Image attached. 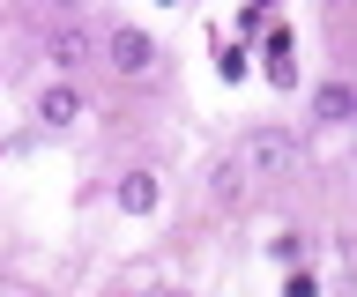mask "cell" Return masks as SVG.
<instances>
[{
    "mask_svg": "<svg viewBox=\"0 0 357 297\" xmlns=\"http://www.w3.org/2000/svg\"><path fill=\"white\" fill-rule=\"evenodd\" d=\"M112 67H119V74H149L156 67V45H149V30H112Z\"/></svg>",
    "mask_w": 357,
    "mask_h": 297,
    "instance_id": "7a4b0ae2",
    "label": "cell"
},
{
    "mask_svg": "<svg viewBox=\"0 0 357 297\" xmlns=\"http://www.w3.org/2000/svg\"><path fill=\"white\" fill-rule=\"evenodd\" d=\"M82 52H89V38H82V30H60V38H52V67H82Z\"/></svg>",
    "mask_w": 357,
    "mask_h": 297,
    "instance_id": "8992f818",
    "label": "cell"
},
{
    "mask_svg": "<svg viewBox=\"0 0 357 297\" xmlns=\"http://www.w3.org/2000/svg\"><path fill=\"white\" fill-rule=\"evenodd\" d=\"M156 201H164L156 171H127V179H119V216H156Z\"/></svg>",
    "mask_w": 357,
    "mask_h": 297,
    "instance_id": "3957f363",
    "label": "cell"
},
{
    "mask_svg": "<svg viewBox=\"0 0 357 297\" xmlns=\"http://www.w3.org/2000/svg\"><path fill=\"white\" fill-rule=\"evenodd\" d=\"M283 297H320V290H312V275H290V282H283Z\"/></svg>",
    "mask_w": 357,
    "mask_h": 297,
    "instance_id": "52a82bcc",
    "label": "cell"
},
{
    "mask_svg": "<svg viewBox=\"0 0 357 297\" xmlns=\"http://www.w3.org/2000/svg\"><path fill=\"white\" fill-rule=\"evenodd\" d=\"M52 8H82V0H52Z\"/></svg>",
    "mask_w": 357,
    "mask_h": 297,
    "instance_id": "ba28073f",
    "label": "cell"
},
{
    "mask_svg": "<svg viewBox=\"0 0 357 297\" xmlns=\"http://www.w3.org/2000/svg\"><path fill=\"white\" fill-rule=\"evenodd\" d=\"M38 119H45V127H67V119H82V97L67 90V82H52V90L38 97Z\"/></svg>",
    "mask_w": 357,
    "mask_h": 297,
    "instance_id": "277c9868",
    "label": "cell"
},
{
    "mask_svg": "<svg viewBox=\"0 0 357 297\" xmlns=\"http://www.w3.org/2000/svg\"><path fill=\"white\" fill-rule=\"evenodd\" d=\"M350 112H357V90H350V82H328V90L312 97V119H350Z\"/></svg>",
    "mask_w": 357,
    "mask_h": 297,
    "instance_id": "5b68a950",
    "label": "cell"
},
{
    "mask_svg": "<svg viewBox=\"0 0 357 297\" xmlns=\"http://www.w3.org/2000/svg\"><path fill=\"white\" fill-rule=\"evenodd\" d=\"M231 163H238V179H283L290 163H298V134H283V127H253Z\"/></svg>",
    "mask_w": 357,
    "mask_h": 297,
    "instance_id": "6da1fadb",
    "label": "cell"
}]
</instances>
